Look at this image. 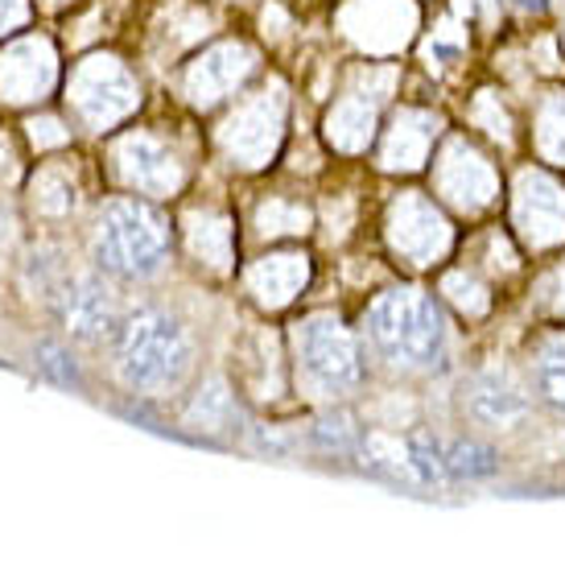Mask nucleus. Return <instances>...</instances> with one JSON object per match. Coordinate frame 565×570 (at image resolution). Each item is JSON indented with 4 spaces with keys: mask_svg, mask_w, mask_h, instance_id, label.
I'll list each match as a JSON object with an SVG mask.
<instances>
[{
    "mask_svg": "<svg viewBox=\"0 0 565 570\" xmlns=\"http://www.w3.org/2000/svg\"><path fill=\"white\" fill-rule=\"evenodd\" d=\"M244 282H248V294L256 298V306L281 311L310 282V257L306 253H269V257L256 261Z\"/></svg>",
    "mask_w": 565,
    "mask_h": 570,
    "instance_id": "dca6fc26",
    "label": "nucleus"
},
{
    "mask_svg": "<svg viewBox=\"0 0 565 570\" xmlns=\"http://www.w3.org/2000/svg\"><path fill=\"white\" fill-rule=\"evenodd\" d=\"M294 368L306 397L335 405L368 385V347L335 311L306 314L294 327Z\"/></svg>",
    "mask_w": 565,
    "mask_h": 570,
    "instance_id": "7ed1b4c3",
    "label": "nucleus"
},
{
    "mask_svg": "<svg viewBox=\"0 0 565 570\" xmlns=\"http://www.w3.org/2000/svg\"><path fill=\"white\" fill-rule=\"evenodd\" d=\"M54 311L62 331L83 347H103L112 343L116 327H120V311H116L112 285L99 273H67V282L58 285Z\"/></svg>",
    "mask_w": 565,
    "mask_h": 570,
    "instance_id": "1a4fd4ad",
    "label": "nucleus"
},
{
    "mask_svg": "<svg viewBox=\"0 0 565 570\" xmlns=\"http://www.w3.org/2000/svg\"><path fill=\"white\" fill-rule=\"evenodd\" d=\"M463 414L487 434H512L533 414V389L504 364H487L467 381Z\"/></svg>",
    "mask_w": 565,
    "mask_h": 570,
    "instance_id": "9d476101",
    "label": "nucleus"
},
{
    "mask_svg": "<svg viewBox=\"0 0 565 570\" xmlns=\"http://www.w3.org/2000/svg\"><path fill=\"white\" fill-rule=\"evenodd\" d=\"M29 137L38 149H62V145L71 141V129L54 120V116H42V120H29Z\"/></svg>",
    "mask_w": 565,
    "mask_h": 570,
    "instance_id": "c85d7f7f",
    "label": "nucleus"
},
{
    "mask_svg": "<svg viewBox=\"0 0 565 570\" xmlns=\"http://www.w3.org/2000/svg\"><path fill=\"white\" fill-rule=\"evenodd\" d=\"M512 228L528 248L565 244V186L549 170L524 166L512 186Z\"/></svg>",
    "mask_w": 565,
    "mask_h": 570,
    "instance_id": "9b49d317",
    "label": "nucleus"
},
{
    "mask_svg": "<svg viewBox=\"0 0 565 570\" xmlns=\"http://www.w3.org/2000/svg\"><path fill=\"white\" fill-rule=\"evenodd\" d=\"M545 302L557 318H565V261L549 273V285H545Z\"/></svg>",
    "mask_w": 565,
    "mask_h": 570,
    "instance_id": "c756f323",
    "label": "nucleus"
},
{
    "mask_svg": "<svg viewBox=\"0 0 565 570\" xmlns=\"http://www.w3.org/2000/svg\"><path fill=\"white\" fill-rule=\"evenodd\" d=\"M384 236H388V248L413 269L438 265L454 248L450 219L422 190H400L396 195L393 207H388V219H384Z\"/></svg>",
    "mask_w": 565,
    "mask_h": 570,
    "instance_id": "0eeeda50",
    "label": "nucleus"
},
{
    "mask_svg": "<svg viewBox=\"0 0 565 570\" xmlns=\"http://www.w3.org/2000/svg\"><path fill=\"white\" fill-rule=\"evenodd\" d=\"M285 112H289V100H285L281 87H265V91L248 96L244 104H236V112L219 125L224 157H231V166H244V170L269 166L277 149H281Z\"/></svg>",
    "mask_w": 565,
    "mask_h": 570,
    "instance_id": "423d86ee",
    "label": "nucleus"
},
{
    "mask_svg": "<svg viewBox=\"0 0 565 570\" xmlns=\"http://www.w3.org/2000/svg\"><path fill=\"white\" fill-rule=\"evenodd\" d=\"M112 170L128 190L141 195H178L186 183V166L166 141L149 132H125L112 149Z\"/></svg>",
    "mask_w": 565,
    "mask_h": 570,
    "instance_id": "f8f14e48",
    "label": "nucleus"
},
{
    "mask_svg": "<svg viewBox=\"0 0 565 570\" xmlns=\"http://www.w3.org/2000/svg\"><path fill=\"white\" fill-rule=\"evenodd\" d=\"M33 360H38V368L54 381V385L62 389H83V372H79V364H75V356L62 347V343H50L42 340L38 347H33Z\"/></svg>",
    "mask_w": 565,
    "mask_h": 570,
    "instance_id": "cd10ccee",
    "label": "nucleus"
},
{
    "mask_svg": "<svg viewBox=\"0 0 565 570\" xmlns=\"http://www.w3.org/2000/svg\"><path fill=\"white\" fill-rule=\"evenodd\" d=\"M438 289L463 318H483V314L492 311V289L483 285V277L475 269H450L442 277Z\"/></svg>",
    "mask_w": 565,
    "mask_h": 570,
    "instance_id": "4be33fe9",
    "label": "nucleus"
},
{
    "mask_svg": "<svg viewBox=\"0 0 565 570\" xmlns=\"http://www.w3.org/2000/svg\"><path fill=\"white\" fill-rule=\"evenodd\" d=\"M91 261L120 282H153L170 265V219L145 199H112L96 215Z\"/></svg>",
    "mask_w": 565,
    "mask_h": 570,
    "instance_id": "20e7f679",
    "label": "nucleus"
},
{
    "mask_svg": "<svg viewBox=\"0 0 565 570\" xmlns=\"http://www.w3.org/2000/svg\"><path fill=\"white\" fill-rule=\"evenodd\" d=\"M314 442L323 446V451H335V455H359L364 451V430L355 426L351 414H326L318 426H314Z\"/></svg>",
    "mask_w": 565,
    "mask_h": 570,
    "instance_id": "a878e982",
    "label": "nucleus"
},
{
    "mask_svg": "<svg viewBox=\"0 0 565 570\" xmlns=\"http://www.w3.org/2000/svg\"><path fill=\"white\" fill-rule=\"evenodd\" d=\"M75 207H79V195H75V183L62 170H42L33 178V212L38 215L67 219Z\"/></svg>",
    "mask_w": 565,
    "mask_h": 570,
    "instance_id": "b1692460",
    "label": "nucleus"
},
{
    "mask_svg": "<svg viewBox=\"0 0 565 570\" xmlns=\"http://www.w3.org/2000/svg\"><path fill=\"white\" fill-rule=\"evenodd\" d=\"M434 190L454 212L479 215L499 199V170L479 145H470L467 137H450L434 161Z\"/></svg>",
    "mask_w": 565,
    "mask_h": 570,
    "instance_id": "6e6552de",
    "label": "nucleus"
},
{
    "mask_svg": "<svg viewBox=\"0 0 565 570\" xmlns=\"http://www.w3.org/2000/svg\"><path fill=\"white\" fill-rule=\"evenodd\" d=\"M186 430H198V434H231L240 426V405H236V393L227 389L224 376H211L195 389V397L182 414Z\"/></svg>",
    "mask_w": 565,
    "mask_h": 570,
    "instance_id": "6ab92c4d",
    "label": "nucleus"
},
{
    "mask_svg": "<svg viewBox=\"0 0 565 570\" xmlns=\"http://www.w3.org/2000/svg\"><path fill=\"white\" fill-rule=\"evenodd\" d=\"M364 343L393 376H442L454 364L450 318L422 285H393L364 314Z\"/></svg>",
    "mask_w": 565,
    "mask_h": 570,
    "instance_id": "f257e3e1",
    "label": "nucleus"
},
{
    "mask_svg": "<svg viewBox=\"0 0 565 570\" xmlns=\"http://www.w3.org/2000/svg\"><path fill=\"white\" fill-rule=\"evenodd\" d=\"M376 129H380V96L364 91V87L347 91L330 108V116H326V137L343 154H364L371 145V137H376Z\"/></svg>",
    "mask_w": 565,
    "mask_h": 570,
    "instance_id": "f3484780",
    "label": "nucleus"
},
{
    "mask_svg": "<svg viewBox=\"0 0 565 570\" xmlns=\"http://www.w3.org/2000/svg\"><path fill=\"white\" fill-rule=\"evenodd\" d=\"M256 71V55L244 42H219L186 67L182 91L195 108H211V104L236 96L244 87V79Z\"/></svg>",
    "mask_w": 565,
    "mask_h": 570,
    "instance_id": "ddd939ff",
    "label": "nucleus"
},
{
    "mask_svg": "<svg viewBox=\"0 0 565 570\" xmlns=\"http://www.w3.org/2000/svg\"><path fill=\"white\" fill-rule=\"evenodd\" d=\"M442 137V116L429 108H400L380 141V170H422Z\"/></svg>",
    "mask_w": 565,
    "mask_h": 570,
    "instance_id": "2eb2a0df",
    "label": "nucleus"
},
{
    "mask_svg": "<svg viewBox=\"0 0 565 570\" xmlns=\"http://www.w3.org/2000/svg\"><path fill=\"white\" fill-rule=\"evenodd\" d=\"M21 282H26V289L38 298H54L58 285L67 282V265H62V253L58 248H33L29 253V261L21 265Z\"/></svg>",
    "mask_w": 565,
    "mask_h": 570,
    "instance_id": "393cba45",
    "label": "nucleus"
},
{
    "mask_svg": "<svg viewBox=\"0 0 565 570\" xmlns=\"http://www.w3.org/2000/svg\"><path fill=\"white\" fill-rule=\"evenodd\" d=\"M112 372L132 397H174L195 372V335L166 306H137L112 335Z\"/></svg>",
    "mask_w": 565,
    "mask_h": 570,
    "instance_id": "f03ea898",
    "label": "nucleus"
},
{
    "mask_svg": "<svg viewBox=\"0 0 565 570\" xmlns=\"http://www.w3.org/2000/svg\"><path fill=\"white\" fill-rule=\"evenodd\" d=\"M71 108L75 116L83 120L87 129H112L120 120L137 112V104H141V83L132 79L120 58L112 55H96L79 62L71 75Z\"/></svg>",
    "mask_w": 565,
    "mask_h": 570,
    "instance_id": "39448f33",
    "label": "nucleus"
},
{
    "mask_svg": "<svg viewBox=\"0 0 565 570\" xmlns=\"http://www.w3.org/2000/svg\"><path fill=\"white\" fill-rule=\"evenodd\" d=\"M528 389H533L537 405L565 417V331L541 340V347L533 352V360H528Z\"/></svg>",
    "mask_w": 565,
    "mask_h": 570,
    "instance_id": "aec40b11",
    "label": "nucleus"
},
{
    "mask_svg": "<svg viewBox=\"0 0 565 570\" xmlns=\"http://www.w3.org/2000/svg\"><path fill=\"white\" fill-rule=\"evenodd\" d=\"M310 224V212L297 199H269L256 212V232L260 236H297Z\"/></svg>",
    "mask_w": 565,
    "mask_h": 570,
    "instance_id": "bb28decb",
    "label": "nucleus"
},
{
    "mask_svg": "<svg viewBox=\"0 0 565 570\" xmlns=\"http://www.w3.org/2000/svg\"><path fill=\"white\" fill-rule=\"evenodd\" d=\"M50 4H58V0H50Z\"/></svg>",
    "mask_w": 565,
    "mask_h": 570,
    "instance_id": "2f4dec72",
    "label": "nucleus"
},
{
    "mask_svg": "<svg viewBox=\"0 0 565 570\" xmlns=\"http://www.w3.org/2000/svg\"><path fill=\"white\" fill-rule=\"evenodd\" d=\"M186 228V248H190V257L198 265H207V269H231V257H236V228H231V219L211 207H202V212H190L182 219Z\"/></svg>",
    "mask_w": 565,
    "mask_h": 570,
    "instance_id": "a211bd4d",
    "label": "nucleus"
},
{
    "mask_svg": "<svg viewBox=\"0 0 565 570\" xmlns=\"http://www.w3.org/2000/svg\"><path fill=\"white\" fill-rule=\"evenodd\" d=\"M442 455H446L450 480H483V475H492V471L499 468V459H495L492 446H483V442H475V439L442 442Z\"/></svg>",
    "mask_w": 565,
    "mask_h": 570,
    "instance_id": "5701e85b",
    "label": "nucleus"
},
{
    "mask_svg": "<svg viewBox=\"0 0 565 570\" xmlns=\"http://www.w3.org/2000/svg\"><path fill=\"white\" fill-rule=\"evenodd\" d=\"M533 141L545 161L565 166V91L541 96L537 116H533Z\"/></svg>",
    "mask_w": 565,
    "mask_h": 570,
    "instance_id": "412c9836",
    "label": "nucleus"
},
{
    "mask_svg": "<svg viewBox=\"0 0 565 570\" xmlns=\"http://www.w3.org/2000/svg\"><path fill=\"white\" fill-rule=\"evenodd\" d=\"M26 17H29L26 0H0V33H9V29L26 26Z\"/></svg>",
    "mask_w": 565,
    "mask_h": 570,
    "instance_id": "7c9ffc66",
    "label": "nucleus"
},
{
    "mask_svg": "<svg viewBox=\"0 0 565 570\" xmlns=\"http://www.w3.org/2000/svg\"><path fill=\"white\" fill-rule=\"evenodd\" d=\"M58 58L46 38H21L4 46L0 55V100L4 104H33L54 91Z\"/></svg>",
    "mask_w": 565,
    "mask_h": 570,
    "instance_id": "4468645a",
    "label": "nucleus"
}]
</instances>
